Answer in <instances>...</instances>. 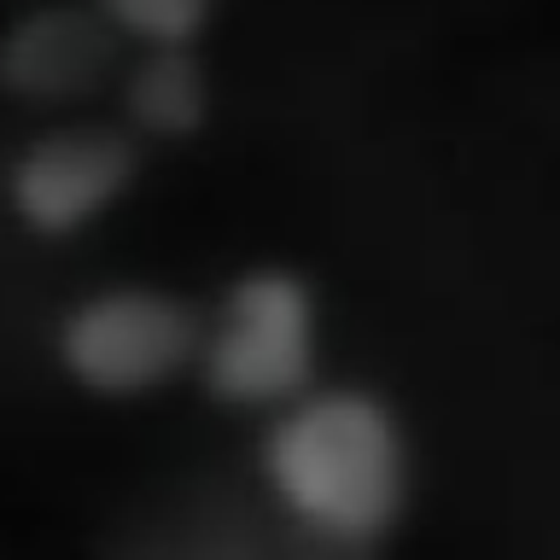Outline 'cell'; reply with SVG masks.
Here are the masks:
<instances>
[{
    "instance_id": "6da1fadb",
    "label": "cell",
    "mask_w": 560,
    "mask_h": 560,
    "mask_svg": "<svg viewBox=\"0 0 560 560\" xmlns=\"http://www.w3.org/2000/svg\"><path fill=\"white\" fill-rule=\"evenodd\" d=\"M257 479L292 525L362 549L392 537L415 502V444L402 415L368 385H304L257 438Z\"/></svg>"
},
{
    "instance_id": "7a4b0ae2",
    "label": "cell",
    "mask_w": 560,
    "mask_h": 560,
    "mask_svg": "<svg viewBox=\"0 0 560 560\" xmlns=\"http://www.w3.org/2000/svg\"><path fill=\"white\" fill-rule=\"evenodd\" d=\"M192 380L210 402L269 415L322 380V298L287 262H252L205 310Z\"/></svg>"
},
{
    "instance_id": "3957f363",
    "label": "cell",
    "mask_w": 560,
    "mask_h": 560,
    "mask_svg": "<svg viewBox=\"0 0 560 560\" xmlns=\"http://www.w3.org/2000/svg\"><path fill=\"white\" fill-rule=\"evenodd\" d=\"M205 310L170 287L117 280L82 292L52 322V362L82 397L140 402L182 385L199 357Z\"/></svg>"
},
{
    "instance_id": "277c9868",
    "label": "cell",
    "mask_w": 560,
    "mask_h": 560,
    "mask_svg": "<svg viewBox=\"0 0 560 560\" xmlns=\"http://www.w3.org/2000/svg\"><path fill=\"white\" fill-rule=\"evenodd\" d=\"M140 164H147V147L122 122L70 117L18 147V158L0 175V199L30 240L59 245L112 217L135 192Z\"/></svg>"
},
{
    "instance_id": "5b68a950",
    "label": "cell",
    "mask_w": 560,
    "mask_h": 560,
    "mask_svg": "<svg viewBox=\"0 0 560 560\" xmlns=\"http://www.w3.org/2000/svg\"><path fill=\"white\" fill-rule=\"evenodd\" d=\"M122 35L94 0H47L0 30V94L35 112H70L100 100L122 70Z\"/></svg>"
},
{
    "instance_id": "8992f818",
    "label": "cell",
    "mask_w": 560,
    "mask_h": 560,
    "mask_svg": "<svg viewBox=\"0 0 560 560\" xmlns=\"http://www.w3.org/2000/svg\"><path fill=\"white\" fill-rule=\"evenodd\" d=\"M117 105H122V129L140 147H175V140L205 135L210 112H217V88L199 59V42H175V47H135V59H122L117 70Z\"/></svg>"
},
{
    "instance_id": "52a82bcc",
    "label": "cell",
    "mask_w": 560,
    "mask_h": 560,
    "mask_svg": "<svg viewBox=\"0 0 560 560\" xmlns=\"http://www.w3.org/2000/svg\"><path fill=\"white\" fill-rule=\"evenodd\" d=\"M94 7L129 47H175L199 42L222 0H94Z\"/></svg>"
}]
</instances>
